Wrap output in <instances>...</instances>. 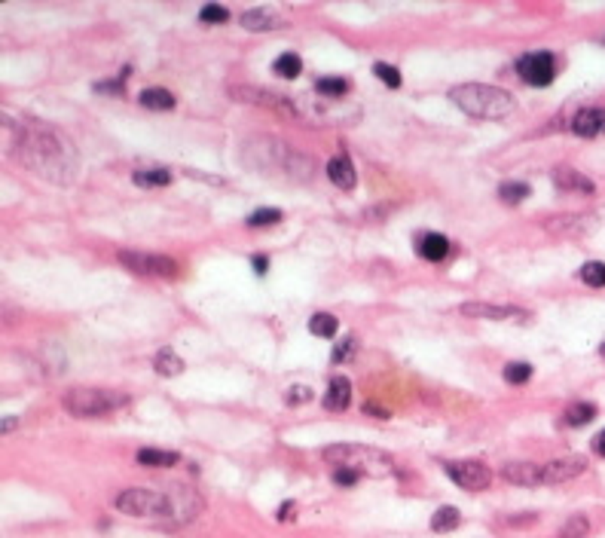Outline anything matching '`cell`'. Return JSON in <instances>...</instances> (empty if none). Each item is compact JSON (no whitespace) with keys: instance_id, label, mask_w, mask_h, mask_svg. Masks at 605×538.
Segmentation results:
<instances>
[{"instance_id":"obj_8","label":"cell","mask_w":605,"mask_h":538,"mask_svg":"<svg viewBox=\"0 0 605 538\" xmlns=\"http://www.w3.org/2000/svg\"><path fill=\"white\" fill-rule=\"evenodd\" d=\"M444 471L446 477L453 483H459L461 490H468V493H477V490H486L489 480H492V471L486 468L483 462H446L444 465Z\"/></svg>"},{"instance_id":"obj_24","label":"cell","mask_w":605,"mask_h":538,"mask_svg":"<svg viewBox=\"0 0 605 538\" xmlns=\"http://www.w3.org/2000/svg\"><path fill=\"white\" fill-rule=\"evenodd\" d=\"M272 70H275L279 77H284V80H294V77H300L303 62H300V55H296V53H284V55L275 58Z\"/></svg>"},{"instance_id":"obj_19","label":"cell","mask_w":605,"mask_h":538,"mask_svg":"<svg viewBox=\"0 0 605 538\" xmlns=\"http://www.w3.org/2000/svg\"><path fill=\"white\" fill-rule=\"evenodd\" d=\"M553 181H557V187L560 190H578V193H593V181H587L581 175V171L575 168H557L553 171Z\"/></svg>"},{"instance_id":"obj_43","label":"cell","mask_w":605,"mask_h":538,"mask_svg":"<svg viewBox=\"0 0 605 538\" xmlns=\"http://www.w3.org/2000/svg\"><path fill=\"white\" fill-rule=\"evenodd\" d=\"M16 425H18V419H16V416H6V419H4V434H6L9 429H16Z\"/></svg>"},{"instance_id":"obj_22","label":"cell","mask_w":605,"mask_h":538,"mask_svg":"<svg viewBox=\"0 0 605 538\" xmlns=\"http://www.w3.org/2000/svg\"><path fill=\"white\" fill-rule=\"evenodd\" d=\"M459 523H461V514H459V507H453V505L437 507L434 517H432V529L434 532H453Z\"/></svg>"},{"instance_id":"obj_30","label":"cell","mask_w":605,"mask_h":538,"mask_svg":"<svg viewBox=\"0 0 605 538\" xmlns=\"http://www.w3.org/2000/svg\"><path fill=\"white\" fill-rule=\"evenodd\" d=\"M593 416H596V407L587 401H581V404H572V407L566 410V422L569 425H587Z\"/></svg>"},{"instance_id":"obj_16","label":"cell","mask_w":605,"mask_h":538,"mask_svg":"<svg viewBox=\"0 0 605 538\" xmlns=\"http://www.w3.org/2000/svg\"><path fill=\"white\" fill-rule=\"evenodd\" d=\"M416 251H419V257H425V260H432V263H440V260L449 257L453 245H449V239L440 236V232H425V236L419 239V248Z\"/></svg>"},{"instance_id":"obj_18","label":"cell","mask_w":605,"mask_h":538,"mask_svg":"<svg viewBox=\"0 0 605 538\" xmlns=\"http://www.w3.org/2000/svg\"><path fill=\"white\" fill-rule=\"evenodd\" d=\"M178 462H181V456L171 450H156V446L138 450V465H144V468H171V465H178Z\"/></svg>"},{"instance_id":"obj_40","label":"cell","mask_w":605,"mask_h":538,"mask_svg":"<svg viewBox=\"0 0 605 538\" xmlns=\"http://www.w3.org/2000/svg\"><path fill=\"white\" fill-rule=\"evenodd\" d=\"M251 267H254V272H257V276H266V267H269V260H266V257H251Z\"/></svg>"},{"instance_id":"obj_27","label":"cell","mask_w":605,"mask_h":538,"mask_svg":"<svg viewBox=\"0 0 605 538\" xmlns=\"http://www.w3.org/2000/svg\"><path fill=\"white\" fill-rule=\"evenodd\" d=\"M529 196V184H523V181H505V184L498 187V199L508 202V205H517Z\"/></svg>"},{"instance_id":"obj_6","label":"cell","mask_w":605,"mask_h":538,"mask_svg":"<svg viewBox=\"0 0 605 538\" xmlns=\"http://www.w3.org/2000/svg\"><path fill=\"white\" fill-rule=\"evenodd\" d=\"M119 263L138 276H162V279H174L178 276V263L166 254H147V251H119L117 254Z\"/></svg>"},{"instance_id":"obj_35","label":"cell","mask_w":605,"mask_h":538,"mask_svg":"<svg viewBox=\"0 0 605 538\" xmlns=\"http://www.w3.org/2000/svg\"><path fill=\"white\" fill-rule=\"evenodd\" d=\"M126 77H129V68H126V70H122V74H119L117 80H107V83H98L95 89H98V92H110V95H122V92H126V89H122V83H126Z\"/></svg>"},{"instance_id":"obj_12","label":"cell","mask_w":605,"mask_h":538,"mask_svg":"<svg viewBox=\"0 0 605 538\" xmlns=\"http://www.w3.org/2000/svg\"><path fill=\"white\" fill-rule=\"evenodd\" d=\"M572 131L581 138H596L605 131V107H581L572 117Z\"/></svg>"},{"instance_id":"obj_26","label":"cell","mask_w":605,"mask_h":538,"mask_svg":"<svg viewBox=\"0 0 605 538\" xmlns=\"http://www.w3.org/2000/svg\"><path fill=\"white\" fill-rule=\"evenodd\" d=\"M315 92H321L327 98H343L348 92V80L346 77H321L315 83Z\"/></svg>"},{"instance_id":"obj_7","label":"cell","mask_w":605,"mask_h":538,"mask_svg":"<svg viewBox=\"0 0 605 538\" xmlns=\"http://www.w3.org/2000/svg\"><path fill=\"white\" fill-rule=\"evenodd\" d=\"M517 74H520L523 83L541 89V86L553 83V77H557V62H553V55L547 53V49L526 53V55L517 58Z\"/></svg>"},{"instance_id":"obj_4","label":"cell","mask_w":605,"mask_h":538,"mask_svg":"<svg viewBox=\"0 0 605 538\" xmlns=\"http://www.w3.org/2000/svg\"><path fill=\"white\" fill-rule=\"evenodd\" d=\"M321 456L336 468H352L361 477H392L395 459L376 446H364V443H336V446H324Z\"/></svg>"},{"instance_id":"obj_29","label":"cell","mask_w":605,"mask_h":538,"mask_svg":"<svg viewBox=\"0 0 605 538\" xmlns=\"http://www.w3.org/2000/svg\"><path fill=\"white\" fill-rule=\"evenodd\" d=\"M587 532H590V520L584 514H575V517H569V520L562 523L560 538H584Z\"/></svg>"},{"instance_id":"obj_45","label":"cell","mask_w":605,"mask_h":538,"mask_svg":"<svg viewBox=\"0 0 605 538\" xmlns=\"http://www.w3.org/2000/svg\"><path fill=\"white\" fill-rule=\"evenodd\" d=\"M599 40H602V43H605V34H602V37H599Z\"/></svg>"},{"instance_id":"obj_20","label":"cell","mask_w":605,"mask_h":538,"mask_svg":"<svg viewBox=\"0 0 605 538\" xmlns=\"http://www.w3.org/2000/svg\"><path fill=\"white\" fill-rule=\"evenodd\" d=\"M138 101H141L144 107H150V110H171L174 104H178V98H174V95L168 92V89H156V86L141 89Z\"/></svg>"},{"instance_id":"obj_34","label":"cell","mask_w":605,"mask_h":538,"mask_svg":"<svg viewBox=\"0 0 605 538\" xmlns=\"http://www.w3.org/2000/svg\"><path fill=\"white\" fill-rule=\"evenodd\" d=\"M373 74L382 80L388 89H397V86H401V74H397V68L385 65V62H376V65H373Z\"/></svg>"},{"instance_id":"obj_31","label":"cell","mask_w":605,"mask_h":538,"mask_svg":"<svg viewBox=\"0 0 605 538\" xmlns=\"http://www.w3.org/2000/svg\"><path fill=\"white\" fill-rule=\"evenodd\" d=\"M529 377H532V364H526V361H510L508 367H505V380H508L510 385L529 382Z\"/></svg>"},{"instance_id":"obj_5","label":"cell","mask_w":605,"mask_h":538,"mask_svg":"<svg viewBox=\"0 0 605 538\" xmlns=\"http://www.w3.org/2000/svg\"><path fill=\"white\" fill-rule=\"evenodd\" d=\"M129 404V394L122 392H110V389H70L65 398H61V407L77 419H98V416H107L119 407Z\"/></svg>"},{"instance_id":"obj_33","label":"cell","mask_w":605,"mask_h":538,"mask_svg":"<svg viewBox=\"0 0 605 538\" xmlns=\"http://www.w3.org/2000/svg\"><path fill=\"white\" fill-rule=\"evenodd\" d=\"M199 18L208 25H223V22H230V9L220 6V4H208V6L199 9Z\"/></svg>"},{"instance_id":"obj_25","label":"cell","mask_w":605,"mask_h":538,"mask_svg":"<svg viewBox=\"0 0 605 538\" xmlns=\"http://www.w3.org/2000/svg\"><path fill=\"white\" fill-rule=\"evenodd\" d=\"M581 281L587 288H605V263L602 260H587L581 267Z\"/></svg>"},{"instance_id":"obj_3","label":"cell","mask_w":605,"mask_h":538,"mask_svg":"<svg viewBox=\"0 0 605 538\" xmlns=\"http://www.w3.org/2000/svg\"><path fill=\"white\" fill-rule=\"evenodd\" d=\"M449 98L459 110H465L468 117L477 119H501L514 110V98L510 92L498 86H486V83H461L449 89Z\"/></svg>"},{"instance_id":"obj_39","label":"cell","mask_w":605,"mask_h":538,"mask_svg":"<svg viewBox=\"0 0 605 538\" xmlns=\"http://www.w3.org/2000/svg\"><path fill=\"white\" fill-rule=\"evenodd\" d=\"M294 511H296V502H284L279 505V511H275V520H294Z\"/></svg>"},{"instance_id":"obj_44","label":"cell","mask_w":605,"mask_h":538,"mask_svg":"<svg viewBox=\"0 0 605 538\" xmlns=\"http://www.w3.org/2000/svg\"><path fill=\"white\" fill-rule=\"evenodd\" d=\"M599 355H602V358H605V343H602V346H599Z\"/></svg>"},{"instance_id":"obj_13","label":"cell","mask_w":605,"mask_h":538,"mask_svg":"<svg viewBox=\"0 0 605 538\" xmlns=\"http://www.w3.org/2000/svg\"><path fill=\"white\" fill-rule=\"evenodd\" d=\"M230 92H232V95H239L242 101H251V104H263V107H272L275 114H288V117H294V107L288 104V101H284V98H279V95H272V92H263V89L232 86Z\"/></svg>"},{"instance_id":"obj_1","label":"cell","mask_w":605,"mask_h":538,"mask_svg":"<svg viewBox=\"0 0 605 538\" xmlns=\"http://www.w3.org/2000/svg\"><path fill=\"white\" fill-rule=\"evenodd\" d=\"M114 507L126 517H138V520L187 523L202 511V495L190 486H166V490L129 486V490L117 493Z\"/></svg>"},{"instance_id":"obj_21","label":"cell","mask_w":605,"mask_h":538,"mask_svg":"<svg viewBox=\"0 0 605 538\" xmlns=\"http://www.w3.org/2000/svg\"><path fill=\"white\" fill-rule=\"evenodd\" d=\"M153 370L159 377H178V373H183V358H178V352L171 349H159L156 358H153Z\"/></svg>"},{"instance_id":"obj_32","label":"cell","mask_w":605,"mask_h":538,"mask_svg":"<svg viewBox=\"0 0 605 538\" xmlns=\"http://www.w3.org/2000/svg\"><path fill=\"white\" fill-rule=\"evenodd\" d=\"M282 220V211L279 208H257V211H251L248 215V227H272V223H279Z\"/></svg>"},{"instance_id":"obj_36","label":"cell","mask_w":605,"mask_h":538,"mask_svg":"<svg viewBox=\"0 0 605 538\" xmlns=\"http://www.w3.org/2000/svg\"><path fill=\"white\" fill-rule=\"evenodd\" d=\"M358 480H361V474H355L352 468H333V483H340V486H355Z\"/></svg>"},{"instance_id":"obj_10","label":"cell","mask_w":605,"mask_h":538,"mask_svg":"<svg viewBox=\"0 0 605 538\" xmlns=\"http://www.w3.org/2000/svg\"><path fill=\"white\" fill-rule=\"evenodd\" d=\"M461 316L468 318H489V321H505V318H529L517 306H492V303H461L459 306Z\"/></svg>"},{"instance_id":"obj_15","label":"cell","mask_w":605,"mask_h":538,"mask_svg":"<svg viewBox=\"0 0 605 538\" xmlns=\"http://www.w3.org/2000/svg\"><path fill=\"white\" fill-rule=\"evenodd\" d=\"M324 407L327 410H346L348 404H352V382H348L346 377H333L331 382H327V392H324Z\"/></svg>"},{"instance_id":"obj_2","label":"cell","mask_w":605,"mask_h":538,"mask_svg":"<svg viewBox=\"0 0 605 538\" xmlns=\"http://www.w3.org/2000/svg\"><path fill=\"white\" fill-rule=\"evenodd\" d=\"M18 159L40 178H49L55 184H68L77 168L74 144L49 126H31L18 141Z\"/></svg>"},{"instance_id":"obj_11","label":"cell","mask_w":605,"mask_h":538,"mask_svg":"<svg viewBox=\"0 0 605 538\" xmlns=\"http://www.w3.org/2000/svg\"><path fill=\"white\" fill-rule=\"evenodd\" d=\"M501 477L517 486H545V468L535 462H510L501 468Z\"/></svg>"},{"instance_id":"obj_14","label":"cell","mask_w":605,"mask_h":538,"mask_svg":"<svg viewBox=\"0 0 605 538\" xmlns=\"http://www.w3.org/2000/svg\"><path fill=\"white\" fill-rule=\"evenodd\" d=\"M239 22H242L245 31H275V28H282V18L275 16L272 9H266V6L245 9Z\"/></svg>"},{"instance_id":"obj_23","label":"cell","mask_w":605,"mask_h":538,"mask_svg":"<svg viewBox=\"0 0 605 538\" xmlns=\"http://www.w3.org/2000/svg\"><path fill=\"white\" fill-rule=\"evenodd\" d=\"M138 187H166L171 184V171L168 168H138L135 175H132Z\"/></svg>"},{"instance_id":"obj_37","label":"cell","mask_w":605,"mask_h":538,"mask_svg":"<svg viewBox=\"0 0 605 538\" xmlns=\"http://www.w3.org/2000/svg\"><path fill=\"white\" fill-rule=\"evenodd\" d=\"M352 352H355V340H352V337H346V340L336 343V349H333V361H346Z\"/></svg>"},{"instance_id":"obj_42","label":"cell","mask_w":605,"mask_h":538,"mask_svg":"<svg viewBox=\"0 0 605 538\" xmlns=\"http://www.w3.org/2000/svg\"><path fill=\"white\" fill-rule=\"evenodd\" d=\"M510 526H523V523H535V514H526V517H510L508 520Z\"/></svg>"},{"instance_id":"obj_38","label":"cell","mask_w":605,"mask_h":538,"mask_svg":"<svg viewBox=\"0 0 605 538\" xmlns=\"http://www.w3.org/2000/svg\"><path fill=\"white\" fill-rule=\"evenodd\" d=\"M309 398H312L309 385H294V389L288 392V404H303V401H309Z\"/></svg>"},{"instance_id":"obj_9","label":"cell","mask_w":605,"mask_h":538,"mask_svg":"<svg viewBox=\"0 0 605 538\" xmlns=\"http://www.w3.org/2000/svg\"><path fill=\"white\" fill-rule=\"evenodd\" d=\"M541 468H545V483H566L587 471V462L581 456H566V459H553L547 465H541Z\"/></svg>"},{"instance_id":"obj_17","label":"cell","mask_w":605,"mask_h":538,"mask_svg":"<svg viewBox=\"0 0 605 538\" xmlns=\"http://www.w3.org/2000/svg\"><path fill=\"white\" fill-rule=\"evenodd\" d=\"M327 178H331L333 184L340 187V190H352V187H355V181H358V175H355V166H352V159H348L346 154L333 156L331 162H327Z\"/></svg>"},{"instance_id":"obj_41","label":"cell","mask_w":605,"mask_h":538,"mask_svg":"<svg viewBox=\"0 0 605 538\" xmlns=\"http://www.w3.org/2000/svg\"><path fill=\"white\" fill-rule=\"evenodd\" d=\"M593 450H596V453L602 456V459H605V429L596 434V438H593Z\"/></svg>"},{"instance_id":"obj_28","label":"cell","mask_w":605,"mask_h":538,"mask_svg":"<svg viewBox=\"0 0 605 538\" xmlns=\"http://www.w3.org/2000/svg\"><path fill=\"white\" fill-rule=\"evenodd\" d=\"M336 318L333 316H327V312H318V316H312L309 318V330L315 333V337H324V340H331L333 333H336Z\"/></svg>"}]
</instances>
